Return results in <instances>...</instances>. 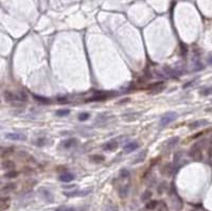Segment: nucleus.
Segmentation results:
<instances>
[{
    "label": "nucleus",
    "mask_w": 212,
    "mask_h": 211,
    "mask_svg": "<svg viewBox=\"0 0 212 211\" xmlns=\"http://www.w3.org/2000/svg\"><path fill=\"white\" fill-rule=\"evenodd\" d=\"M126 195H127V188L126 187L121 188L120 189V196L121 197H124V196H126Z\"/></svg>",
    "instance_id": "c756f323"
},
{
    "label": "nucleus",
    "mask_w": 212,
    "mask_h": 211,
    "mask_svg": "<svg viewBox=\"0 0 212 211\" xmlns=\"http://www.w3.org/2000/svg\"><path fill=\"white\" fill-rule=\"evenodd\" d=\"M57 102L59 103H67L68 102V100L66 99V98H57Z\"/></svg>",
    "instance_id": "473e14b6"
},
{
    "label": "nucleus",
    "mask_w": 212,
    "mask_h": 211,
    "mask_svg": "<svg viewBox=\"0 0 212 211\" xmlns=\"http://www.w3.org/2000/svg\"><path fill=\"white\" fill-rule=\"evenodd\" d=\"M145 154H147V152H142L140 154V155L138 156V159H136V160H135L134 162H136V163H137V162H140V161H142V160H143L144 159V157H145Z\"/></svg>",
    "instance_id": "c85d7f7f"
},
{
    "label": "nucleus",
    "mask_w": 212,
    "mask_h": 211,
    "mask_svg": "<svg viewBox=\"0 0 212 211\" xmlns=\"http://www.w3.org/2000/svg\"><path fill=\"white\" fill-rule=\"evenodd\" d=\"M207 62H208L209 65H212V53H210L208 56V59H207Z\"/></svg>",
    "instance_id": "f704fd0d"
},
{
    "label": "nucleus",
    "mask_w": 212,
    "mask_h": 211,
    "mask_svg": "<svg viewBox=\"0 0 212 211\" xmlns=\"http://www.w3.org/2000/svg\"><path fill=\"white\" fill-rule=\"evenodd\" d=\"M107 95H95V96H93L92 98L87 100V101H92V102H95V101H104V100L107 99Z\"/></svg>",
    "instance_id": "4468645a"
},
{
    "label": "nucleus",
    "mask_w": 212,
    "mask_h": 211,
    "mask_svg": "<svg viewBox=\"0 0 212 211\" xmlns=\"http://www.w3.org/2000/svg\"><path fill=\"white\" fill-rule=\"evenodd\" d=\"M15 167V163H14L12 160H4L2 161V169H7V170H12V169Z\"/></svg>",
    "instance_id": "2eb2a0df"
},
{
    "label": "nucleus",
    "mask_w": 212,
    "mask_h": 211,
    "mask_svg": "<svg viewBox=\"0 0 212 211\" xmlns=\"http://www.w3.org/2000/svg\"><path fill=\"white\" fill-rule=\"evenodd\" d=\"M200 95L202 96H210V95H212V86H209V87H206V88L202 89Z\"/></svg>",
    "instance_id": "4be33fe9"
},
{
    "label": "nucleus",
    "mask_w": 212,
    "mask_h": 211,
    "mask_svg": "<svg viewBox=\"0 0 212 211\" xmlns=\"http://www.w3.org/2000/svg\"><path fill=\"white\" fill-rule=\"evenodd\" d=\"M17 176H18V172H16V171H10L4 175V177H7V178H15V177H17Z\"/></svg>",
    "instance_id": "a878e982"
},
{
    "label": "nucleus",
    "mask_w": 212,
    "mask_h": 211,
    "mask_svg": "<svg viewBox=\"0 0 212 211\" xmlns=\"http://www.w3.org/2000/svg\"><path fill=\"white\" fill-rule=\"evenodd\" d=\"M158 211H166V205L163 203V201H161L159 204V209H158Z\"/></svg>",
    "instance_id": "7c9ffc66"
},
{
    "label": "nucleus",
    "mask_w": 212,
    "mask_h": 211,
    "mask_svg": "<svg viewBox=\"0 0 212 211\" xmlns=\"http://www.w3.org/2000/svg\"><path fill=\"white\" fill-rule=\"evenodd\" d=\"M151 198H152V192H151L150 190H147V191L143 192V194L141 196V201H150Z\"/></svg>",
    "instance_id": "6ab92c4d"
},
{
    "label": "nucleus",
    "mask_w": 212,
    "mask_h": 211,
    "mask_svg": "<svg viewBox=\"0 0 212 211\" xmlns=\"http://www.w3.org/2000/svg\"><path fill=\"white\" fill-rule=\"evenodd\" d=\"M118 148V142L111 140V141L106 142L105 144H103V150L104 151H115Z\"/></svg>",
    "instance_id": "1a4fd4ad"
},
{
    "label": "nucleus",
    "mask_w": 212,
    "mask_h": 211,
    "mask_svg": "<svg viewBox=\"0 0 212 211\" xmlns=\"http://www.w3.org/2000/svg\"><path fill=\"white\" fill-rule=\"evenodd\" d=\"M194 82H195V80H192V81H190L188 84H185L183 85V88H187V87H189V86H191L192 84H194Z\"/></svg>",
    "instance_id": "72a5a7b5"
},
{
    "label": "nucleus",
    "mask_w": 212,
    "mask_h": 211,
    "mask_svg": "<svg viewBox=\"0 0 212 211\" xmlns=\"http://www.w3.org/2000/svg\"><path fill=\"white\" fill-rule=\"evenodd\" d=\"M200 142H196L195 144L192 145V148H190L189 151V156L190 157H192L193 159L194 158H199L200 157V152H202V150H200Z\"/></svg>",
    "instance_id": "f03ea898"
},
{
    "label": "nucleus",
    "mask_w": 212,
    "mask_h": 211,
    "mask_svg": "<svg viewBox=\"0 0 212 211\" xmlns=\"http://www.w3.org/2000/svg\"><path fill=\"white\" fill-rule=\"evenodd\" d=\"M202 68H204V66H202V64H200V63H197L195 65V67L193 68V70H194V71H199V70H202Z\"/></svg>",
    "instance_id": "2f4dec72"
},
{
    "label": "nucleus",
    "mask_w": 212,
    "mask_h": 211,
    "mask_svg": "<svg viewBox=\"0 0 212 211\" xmlns=\"http://www.w3.org/2000/svg\"><path fill=\"white\" fill-rule=\"evenodd\" d=\"M120 176L122 178L130 177V172L127 171V170H125V169H123V170H121V172H120Z\"/></svg>",
    "instance_id": "bb28decb"
},
{
    "label": "nucleus",
    "mask_w": 212,
    "mask_h": 211,
    "mask_svg": "<svg viewBox=\"0 0 212 211\" xmlns=\"http://www.w3.org/2000/svg\"><path fill=\"white\" fill-rule=\"evenodd\" d=\"M69 114H70L69 109H59L56 112V116H59V117H65V116L69 115Z\"/></svg>",
    "instance_id": "b1692460"
},
{
    "label": "nucleus",
    "mask_w": 212,
    "mask_h": 211,
    "mask_svg": "<svg viewBox=\"0 0 212 211\" xmlns=\"http://www.w3.org/2000/svg\"><path fill=\"white\" fill-rule=\"evenodd\" d=\"M178 140H179V138L178 137H174V138L170 139V140H168V143H166V145H168V148H173L174 145L177 144V142H178Z\"/></svg>",
    "instance_id": "aec40b11"
},
{
    "label": "nucleus",
    "mask_w": 212,
    "mask_h": 211,
    "mask_svg": "<svg viewBox=\"0 0 212 211\" xmlns=\"http://www.w3.org/2000/svg\"><path fill=\"white\" fill-rule=\"evenodd\" d=\"M208 124V121L205 120V119H202V120H197V121H194L193 123H191L189 125V129H198L200 126H205Z\"/></svg>",
    "instance_id": "6e6552de"
},
{
    "label": "nucleus",
    "mask_w": 212,
    "mask_h": 211,
    "mask_svg": "<svg viewBox=\"0 0 212 211\" xmlns=\"http://www.w3.org/2000/svg\"><path fill=\"white\" fill-rule=\"evenodd\" d=\"M158 205H159V203L157 201H151L145 205V208H147V210H154V209H156Z\"/></svg>",
    "instance_id": "a211bd4d"
},
{
    "label": "nucleus",
    "mask_w": 212,
    "mask_h": 211,
    "mask_svg": "<svg viewBox=\"0 0 212 211\" xmlns=\"http://www.w3.org/2000/svg\"><path fill=\"white\" fill-rule=\"evenodd\" d=\"M5 137L10 140H13V141H22V140L27 139V136L25 134H21V133H9L5 135Z\"/></svg>",
    "instance_id": "7ed1b4c3"
},
{
    "label": "nucleus",
    "mask_w": 212,
    "mask_h": 211,
    "mask_svg": "<svg viewBox=\"0 0 212 211\" xmlns=\"http://www.w3.org/2000/svg\"><path fill=\"white\" fill-rule=\"evenodd\" d=\"M139 146H140V144L137 141H130L124 145V151L126 153H132L134 152L135 150H137Z\"/></svg>",
    "instance_id": "20e7f679"
},
{
    "label": "nucleus",
    "mask_w": 212,
    "mask_h": 211,
    "mask_svg": "<svg viewBox=\"0 0 212 211\" xmlns=\"http://www.w3.org/2000/svg\"><path fill=\"white\" fill-rule=\"evenodd\" d=\"M59 179L63 182H70L74 179V175L72 174V173H70V172H65V173L59 175Z\"/></svg>",
    "instance_id": "423d86ee"
},
{
    "label": "nucleus",
    "mask_w": 212,
    "mask_h": 211,
    "mask_svg": "<svg viewBox=\"0 0 212 211\" xmlns=\"http://www.w3.org/2000/svg\"><path fill=\"white\" fill-rule=\"evenodd\" d=\"M90 158H91V161L98 162V163H99V162L104 161V157H103V156H101V155H93V156H91Z\"/></svg>",
    "instance_id": "393cba45"
},
{
    "label": "nucleus",
    "mask_w": 212,
    "mask_h": 211,
    "mask_svg": "<svg viewBox=\"0 0 212 211\" xmlns=\"http://www.w3.org/2000/svg\"><path fill=\"white\" fill-rule=\"evenodd\" d=\"M76 144V140L75 139H69V140H66V141H64V143H63V146L65 148H72L73 145Z\"/></svg>",
    "instance_id": "dca6fc26"
},
{
    "label": "nucleus",
    "mask_w": 212,
    "mask_h": 211,
    "mask_svg": "<svg viewBox=\"0 0 212 211\" xmlns=\"http://www.w3.org/2000/svg\"><path fill=\"white\" fill-rule=\"evenodd\" d=\"M88 193H90V190H85V191H71L65 192L66 196H85Z\"/></svg>",
    "instance_id": "9d476101"
},
{
    "label": "nucleus",
    "mask_w": 212,
    "mask_h": 211,
    "mask_svg": "<svg viewBox=\"0 0 212 211\" xmlns=\"http://www.w3.org/2000/svg\"><path fill=\"white\" fill-rule=\"evenodd\" d=\"M39 192H40L42 196L45 198L47 201H53V195L51 194V192H50L48 189L42 188V189H39Z\"/></svg>",
    "instance_id": "0eeeda50"
},
{
    "label": "nucleus",
    "mask_w": 212,
    "mask_h": 211,
    "mask_svg": "<svg viewBox=\"0 0 212 211\" xmlns=\"http://www.w3.org/2000/svg\"><path fill=\"white\" fill-rule=\"evenodd\" d=\"M177 117H178V115H177V112H166V114H164V115L161 117V119H160V126H166L168 124H170V123H172L173 121H175L177 119Z\"/></svg>",
    "instance_id": "f257e3e1"
},
{
    "label": "nucleus",
    "mask_w": 212,
    "mask_h": 211,
    "mask_svg": "<svg viewBox=\"0 0 212 211\" xmlns=\"http://www.w3.org/2000/svg\"><path fill=\"white\" fill-rule=\"evenodd\" d=\"M56 211H75V209L71 207H59L56 209Z\"/></svg>",
    "instance_id": "cd10ccee"
},
{
    "label": "nucleus",
    "mask_w": 212,
    "mask_h": 211,
    "mask_svg": "<svg viewBox=\"0 0 212 211\" xmlns=\"http://www.w3.org/2000/svg\"><path fill=\"white\" fill-rule=\"evenodd\" d=\"M10 197H4L2 196L1 197V201H0V210L4 211L7 210V208L10 207Z\"/></svg>",
    "instance_id": "9b49d317"
},
{
    "label": "nucleus",
    "mask_w": 212,
    "mask_h": 211,
    "mask_svg": "<svg viewBox=\"0 0 212 211\" xmlns=\"http://www.w3.org/2000/svg\"><path fill=\"white\" fill-rule=\"evenodd\" d=\"M33 98H34L37 102H40V103H42V104H49V103H51V101H50L49 99L45 98V97H40V96H36V95H34Z\"/></svg>",
    "instance_id": "f3484780"
},
{
    "label": "nucleus",
    "mask_w": 212,
    "mask_h": 211,
    "mask_svg": "<svg viewBox=\"0 0 212 211\" xmlns=\"http://www.w3.org/2000/svg\"><path fill=\"white\" fill-rule=\"evenodd\" d=\"M16 97L17 100H19V101H27L28 100V96H27V93L25 91H18Z\"/></svg>",
    "instance_id": "412c9836"
},
{
    "label": "nucleus",
    "mask_w": 212,
    "mask_h": 211,
    "mask_svg": "<svg viewBox=\"0 0 212 211\" xmlns=\"http://www.w3.org/2000/svg\"><path fill=\"white\" fill-rule=\"evenodd\" d=\"M160 172L163 175H166V176H171V175H173L175 173V169H174V167L172 165H164L161 168Z\"/></svg>",
    "instance_id": "39448f33"
},
{
    "label": "nucleus",
    "mask_w": 212,
    "mask_h": 211,
    "mask_svg": "<svg viewBox=\"0 0 212 211\" xmlns=\"http://www.w3.org/2000/svg\"><path fill=\"white\" fill-rule=\"evenodd\" d=\"M3 96H4V99H5V101H7V102H12V101H15V100H17L16 95H14L13 93H11V91H9V90H5V91H4Z\"/></svg>",
    "instance_id": "f8f14e48"
},
{
    "label": "nucleus",
    "mask_w": 212,
    "mask_h": 211,
    "mask_svg": "<svg viewBox=\"0 0 212 211\" xmlns=\"http://www.w3.org/2000/svg\"><path fill=\"white\" fill-rule=\"evenodd\" d=\"M14 189H15V184L10 182V184H7L5 186H3L1 191H2V193H10V192L13 191Z\"/></svg>",
    "instance_id": "ddd939ff"
},
{
    "label": "nucleus",
    "mask_w": 212,
    "mask_h": 211,
    "mask_svg": "<svg viewBox=\"0 0 212 211\" xmlns=\"http://www.w3.org/2000/svg\"><path fill=\"white\" fill-rule=\"evenodd\" d=\"M89 117H90V115H89L88 112H81V114L78 115V120H80V121H82V122H83V121L88 120Z\"/></svg>",
    "instance_id": "5701e85b"
}]
</instances>
